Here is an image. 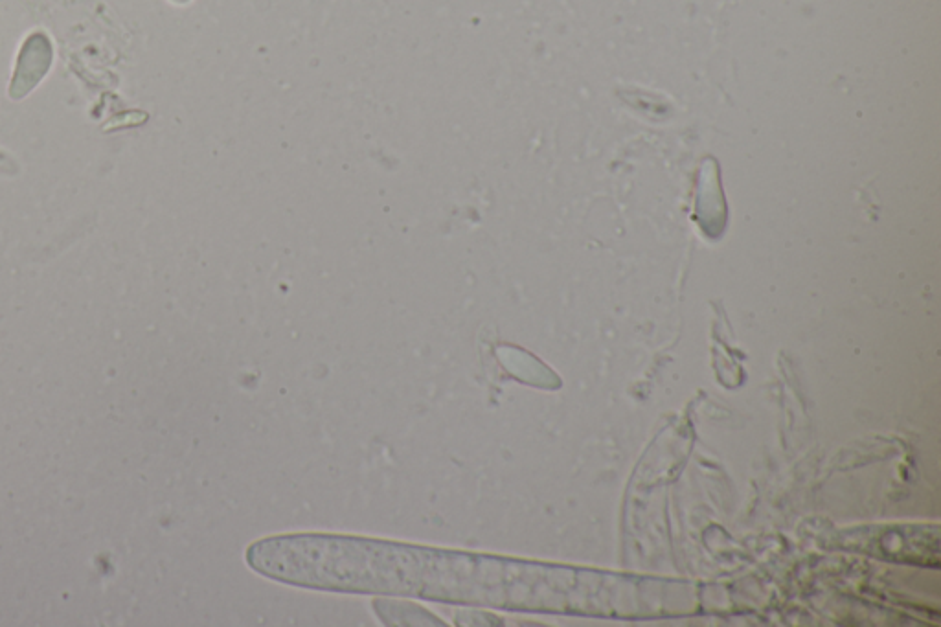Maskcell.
Instances as JSON below:
<instances>
[{"label": "cell", "instance_id": "6da1fadb", "mask_svg": "<svg viewBox=\"0 0 941 627\" xmlns=\"http://www.w3.org/2000/svg\"><path fill=\"white\" fill-rule=\"evenodd\" d=\"M52 65V45L45 34H34L26 39L17 67L13 72L10 96L21 100L34 91L37 83L45 78Z\"/></svg>", "mask_w": 941, "mask_h": 627}, {"label": "cell", "instance_id": "7a4b0ae2", "mask_svg": "<svg viewBox=\"0 0 941 627\" xmlns=\"http://www.w3.org/2000/svg\"><path fill=\"white\" fill-rule=\"evenodd\" d=\"M177 2H188V0H177Z\"/></svg>", "mask_w": 941, "mask_h": 627}]
</instances>
